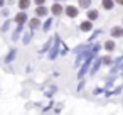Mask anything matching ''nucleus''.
I'll list each match as a JSON object with an SVG mask.
<instances>
[{
    "label": "nucleus",
    "instance_id": "nucleus-1",
    "mask_svg": "<svg viewBox=\"0 0 123 115\" xmlns=\"http://www.w3.org/2000/svg\"><path fill=\"white\" fill-rule=\"evenodd\" d=\"M66 14H68L69 17H74V15L78 14V9H76V7H68V9H66Z\"/></svg>",
    "mask_w": 123,
    "mask_h": 115
},
{
    "label": "nucleus",
    "instance_id": "nucleus-2",
    "mask_svg": "<svg viewBox=\"0 0 123 115\" xmlns=\"http://www.w3.org/2000/svg\"><path fill=\"white\" fill-rule=\"evenodd\" d=\"M36 14H37V17H44V15H46V9H44V7H41V9H37V10H36Z\"/></svg>",
    "mask_w": 123,
    "mask_h": 115
},
{
    "label": "nucleus",
    "instance_id": "nucleus-3",
    "mask_svg": "<svg viewBox=\"0 0 123 115\" xmlns=\"http://www.w3.org/2000/svg\"><path fill=\"white\" fill-rule=\"evenodd\" d=\"M25 19H27V17H25V14H19V15H17V19H15V20H17V22H19V24H22V22H24V20H25Z\"/></svg>",
    "mask_w": 123,
    "mask_h": 115
},
{
    "label": "nucleus",
    "instance_id": "nucleus-4",
    "mask_svg": "<svg viewBox=\"0 0 123 115\" xmlns=\"http://www.w3.org/2000/svg\"><path fill=\"white\" fill-rule=\"evenodd\" d=\"M19 5H20V9H27L29 7V0H20Z\"/></svg>",
    "mask_w": 123,
    "mask_h": 115
},
{
    "label": "nucleus",
    "instance_id": "nucleus-5",
    "mask_svg": "<svg viewBox=\"0 0 123 115\" xmlns=\"http://www.w3.org/2000/svg\"><path fill=\"white\" fill-rule=\"evenodd\" d=\"M81 29H83V31H89V29H91V24H89V22H83V24H81Z\"/></svg>",
    "mask_w": 123,
    "mask_h": 115
},
{
    "label": "nucleus",
    "instance_id": "nucleus-6",
    "mask_svg": "<svg viewBox=\"0 0 123 115\" xmlns=\"http://www.w3.org/2000/svg\"><path fill=\"white\" fill-rule=\"evenodd\" d=\"M88 17H89V19H96V17H98V12H96V10H89Z\"/></svg>",
    "mask_w": 123,
    "mask_h": 115
},
{
    "label": "nucleus",
    "instance_id": "nucleus-7",
    "mask_svg": "<svg viewBox=\"0 0 123 115\" xmlns=\"http://www.w3.org/2000/svg\"><path fill=\"white\" fill-rule=\"evenodd\" d=\"M111 5H113V4L110 2V0H103V7H105V9H111Z\"/></svg>",
    "mask_w": 123,
    "mask_h": 115
},
{
    "label": "nucleus",
    "instance_id": "nucleus-8",
    "mask_svg": "<svg viewBox=\"0 0 123 115\" xmlns=\"http://www.w3.org/2000/svg\"><path fill=\"white\" fill-rule=\"evenodd\" d=\"M61 10H62V9H61V5H52V12H54V14H59Z\"/></svg>",
    "mask_w": 123,
    "mask_h": 115
},
{
    "label": "nucleus",
    "instance_id": "nucleus-9",
    "mask_svg": "<svg viewBox=\"0 0 123 115\" xmlns=\"http://www.w3.org/2000/svg\"><path fill=\"white\" fill-rule=\"evenodd\" d=\"M105 47H106V49H113V47H115V44H113V42H106V44H105Z\"/></svg>",
    "mask_w": 123,
    "mask_h": 115
},
{
    "label": "nucleus",
    "instance_id": "nucleus-10",
    "mask_svg": "<svg viewBox=\"0 0 123 115\" xmlns=\"http://www.w3.org/2000/svg\"><path fill=\"white\" fill-rule=\"evenodd\" d=\"M37 24H39V20H37V19H34V20L31 22V26H32V27H37Z\"/></svg>",
    "mask_w": 123,
    "mask_h": 115
},
{
    "label": "nucleus",
    "instance_id": "nucleus-11",
    "mask_svg": "<svg viewBox=\"0 0 123 115\" xmlns=\"http://www.w3.org/2000/svg\"><path fill=\"white\" fill-rule=\"evenodd\" d=\"M120 34H121L120 29H113V36H120Z\"/></svg>",
    "mask_w": 123,
    "mask_h": 115
},
{
    "label": "nucleus",
    "instance_id": "nucleus-12",
    "mask_svg": "<svg viewBox=\"0 0 123 115\" xmlns=\"http://www.w3.org/2000/svg\"><path fill=\"white\" fill-rule=\"evenodd\" d=\"M36 2H37V4H41V5H42V4H44V0H36Z\"/></svg>",
    "mask_w": 123,
    "mask_h": 115
},
{
    "label": "nucleus",
    "instance_id": "nucleus-13",
    "mask_svg": "<svg viewBox=\"0 0 123 115\" xmlns=\"http://www.w3.org/2000/svg\"><path fill=\"white\" fill-rule=\"evenodd\" d=\"M118 2H121V4H123V0H118Z\"/></svg>",
    "mask_w": 123,
    "mask_h": 115
}]
</instances>
